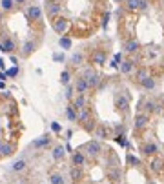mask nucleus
I'll use <instances>...</instances> for the list:
<instances>
[{
  "instance_id": "obj_45",
  "label": "nucleus",
  "mask_w": 164,
  "mask_h": 184,
  "mask_svg": "<svg viewBox=\"0 0 164 184\" xmlns=\"http://www.w3.org/2000/svg\"><path fill=\"white\" fill-rule=\"evenodd\" d=\"M4 88H6V82H4V80H0V89H4Z\"/></svg>"
},
{
  "instance_id": "obj_43",
  "label": "nucleus",
  "mask_w": 164,
  "mask_h": 184,
  "mask_svg": "<svg viewBox=\"0 0 164 184\" xmlns=\"http://www.w3.org/2000/svg\"><path fill=\"white\" fill-rule=\"evenodd\" d=\"M0 69H2V71L6 69V64H4V60H2V59H0Z\"/></svg>"
},
{
  "instance_id": "obj_3",
  "label": "nucleus",
  "mask_w": 164,
  "mask_h": 184,
  "mask_svg": "<svg viewBox=\"0 0 164 184\" xmlns=\"http://www.w3.org/2000/svg\"><path fill=\"white\" fill-rule=\"evenodd\" d=\"M53 29H55L59 35H64V33H66V29H68V20H66V18H62V17H57V18L53 20Z\"/></svg>"
},
{
  "instance_id": "obj_26",
  "label": "nucleus",
  "mask_w": 164,
  "mask_h": 184,
  "mask_svg": "<svg viewBox=\"0 0 164 184\" xmlns=\"http://www.w3.org/2000/svg\"><path fill=\"white\" fill-rule=\"evenodd\" d=\"M49 181H51V184H64V177H62L60 173H53L49 177Z\"/></svg>"
},
{
  "instance_id": "obj_5",
  "label": "nucleus",
  "mask_w": 164,
  "mask_h": 184,
  "mask_svg": "<svg viewBox=\"0 0 164 184\" xmlns=\"http://www.w3.org/2000/svg\"><path fill=\"white\" fill-rule=\"evenodd\" d=\"M115 106H117L121 111H128V108H129L128 97H126V95H122V93H119V95H117V99H115Z\"/></svg>"
},
{
  "instance_id": "obj_2",
  "label": "nucleus",
  "mask_w": 164,
  "mask_h": 184,
  "mask_svg": "<svg viewBox=\"0 0 164 184\" xmlns=\"http://www.w3.org/2000/svg\"><path fill=\"white\" fill-rule=\"evenodd\" d=\"M26 13H27L29 20H40V18H42V7H40V6H37V4L29 6Z\"/></svg>"
},
{
  "instance_id": "obj_30",
  "label": "nucleus",
  "mask_w": 164,
  "mask_h": 184,
  "mask_svg": "<svg viewBox=\"0 0 164 184\" xmlns=\"http://www.w3.org/2000/svg\"><path fill=\"white\" fill-rule=\"evenodd\" d=\"M82 59H84V57H82V53H75V55L71 57V62H73L75 66H79V64L82 62Z\"/></svg>"
},
{
  "instance_id": "obj_27",
  "label": "nucleus",
  "mask_w": 164,
  "mask_h": 184,
  "mask_svg": "<svg viewBox=\"0 0 164 184\" xmlns=\"http://www.w3.org/2000/svg\"><path fill=\"white\" fill-rule=\"evenodd\" d=\"M151 170H153L155 173H161V170H162V161H161V159H155V161L151 162Z\"/></svg>"
},
{
  "instance_id": "obj_15",
  "label": "nucleus",
  "mask_w": 164,
  "mask_h": 184,
  "mask_svg": "<svg viewBox=\"0 0 164 184\" xmlns=\"http://www.w3.org/2000/svg\"><path fill=\"white\" fill-rule=\"evenodd\" d=\"M73 108H75V109H84V108H86V95H79V97H75V100H73Z\"/></svg>"
},
{
  "instance_id": "obj_34",
  "label": "nucleus",
  "mask_w": 164,
  "mask_h": 184,
  "mask_svg": "<svg viewBox=\"0 0 164 184\" xmlns=\"http://www.w3.org/2000/svg\"><path fill=\"white\" fill-rule=\"evenodd\" d=\"M144 108H146V111H155V102H151V100H148V102H146V106H144Z\"/></svg>"
},
{
  "instance_id": "obj_35",
  "label": "nucleus",
  "mask_w": 164,
  "mask_h": 184,
  "mask_svg": "<svg viewBox=\"0 0 164 184\" xmlns=\"http://www.w3.org/2000/svg\"><path fill=\"white\" fill-rule=\"evenodd\" d=\"M51 129H53L55 133H59V131H62V126L59 122H51Z\"/></svg>"
},
{
  "instance_id": "obj_16",
  "label": "nucleus",
  "mask_w": 164,
  "mask_h": 184,
  "mask_svg": "<svg viewBox=\"0 0 164 184\" xmlns=\"http://www.w3.org/2000/svg\"><path fill=\"white\" fill-rule=\"evenodd\" d=\"M11 153H13V146H11V144L0 142V157H9Z\"/></svg>"
},
{
  "instance_id": "obj_11",
  "label": "nucleus",
  "mask_w": 164,
  "mask_h": 184,
  "mask_svg": "<svg viewBox=\"0 0 164 184\" xmlns=\"http://www.w3.org/2000/svg\"><path fill=\"white\" fill-rule=\"evenodd\" d=\"M88 153H89L91 157H97V155L100 153V144L95 142V141H91V142L88 144Z\"/></svg>"
},
{
  "instance_id": "obj_20",
  "label": "nucleus",
  "mask_w": 164,
  "mask_h": 184,
  "mask_svg": "<svg viewBox=\"0 0 164 184\" xmlns=\"http://www.w3.org/2000/svg\"><path fill=\"white\" fill-rule=\"evenodd\" d=\"M66 115H68V119H69L71 122H75V121H77V115H79V113H77V109H75L73 106H66Z\"/></svg>"
},
{
  "instance_id": "obj_6",
  "label": "nucleus",
  "mask_w": 164,
  "mask_h": 184,
  "mask_svg": "<svg viewBox=\"0 0 164 184\" xmlns=\"http://www.w3.org/2000/svg\"><path fill=\"white\" fill-rule=\"evenodd\" d=\"M51 142V139H49V135H44L40 139H37V141H33L31 142V148H35V149H40V148H47Z\"/></svg>"
},
{
  "instance_id": "obj_4",
  "label": "nucleus",
  "mask_w": 164,
  "mask_h": 184,
  "mask_svg": "<svg viewBox=\"0 0 164 184\" xmlns=\"http://www.w3.org/2000/svg\"><path fill=\"white\" fill-rule=\"evenodd\" d=\"M88 89H89V86H88L86 79H84V77H79V79L75 80V91H77L79 95H86Z\"/></svg>"
},
{
  "instance_id": "obj_38",
  "label": "nucleus",
  "mask_w": 164,
  "mask_h": 184,
  "mask_svg": "<svg viewBox=\"0 0 164 184\" xmlns=\"http://www.w3.org/2000/svg\"><path fill=\"white\" fill-rule=\"evenodd\" d=\"M117 142H119V144H122V146H126V144H128V142H126V139H124V135L117 137Z\"/></svg>"
},
{
  "instance_id": "obj_33",
  "label": "nucleus",
  "mask_w": 164,
  "mask_h": 184,
  "mask_svg": "<svg viewBox=\"0 0 164 184\" xmlns=\"http://www.w3.org/2000/svg\"><path fill=\"white\" fill-rule=\"evenodd\" d=\"M66 99H73V86H69V84L66 88Z\"/></svg>"
},
{
  "instance_id": "obj_24",
  "label": "nucleus",
  "mask_w": 164,
  "mask_h": 184,
  "mask_svg": "<svg viewBox=\"0 0 164 184\" xmlns=\"http://www.w3.org/2000/svg\"><path fill=\"white\" fill-rule=\"evenodd\" d=\"M69 175H71V179L73 181H79L82 177V171H80V166H75V168H71V171H69Z\"/></svg>"
},
{
  "instance_id": "obj_36",
  "label": "nucleus",
  "mask_w": 164,
  "mask_h": 184,
  "mask_svg": "<svg viewBox=\"0 0 164 184\" xmlns=\"http://www.w3.org/2000/svg\"><path fill=\"white\" fill-rule=\"evenodd\" d=\"M128 161H129L131 164H135V166H139V164H141V161H139L137 157H133V155H129V159H128Z\"/></svg>"
},
{
  "instance_id": "obj_37",
  "label": "nucleus",
  "mask_w": 164,
  "mask_h": 184,
  "mask_svg": "<svg viewBox=\"0 0 164 184\" xmlns=\"http://www.w3.org/2000/svg\"><path fill=\"white\" fill-rule=\"evenodd\" d=\"M137 79H139V80H144V79H146V71H144V69H141V71H139Z\"/></svg>"
},
{
  "instance_id": "obj_41",
  "label": "nucleus",
  "mask_w": 164,
  "mask_h": 184,
  "mask_svg": "<svg viewBox=\"0 0 164 184\" xmlns=\"http://www.w3.org/2000/svg\"><path fill=\"white\" fill-rule=\"evenodd\" d=\"M6 79H7V75H6V71H0V80L6 82Z\"/></svg>"
},
{
  "instance_id": "obj_19",
  "label": "nucleus",
  "mask_w": 164,
  "mask_h": 184,
  "mask_svg": "<svg viewBox=\"0 0 164 184\" xmlns=\"http://www.w3.org/2000/svg\"><path fill=\"white\" fill-rule=\"evenodd\" d=\"M139 47H141V46H139L137 40H128L126 42V51H128V53H135V51H139Z\"/></svg>"
},
{
  "instance_id": "obj_48",
  "label": "nucleus",
  "mask_w": 164,
  "mask_h": 184,
  "mask_svg": "<svg viewBox=\"0 0 164 184\" xmlns=\"http://www.w3.org/2000/svg\"><path fill=\"white\" fill-rule=\"evenodd\" d=\"M119 2H121V0H119Z\"/></svg>"
},
{
  "instance_id": "obj_46",
  "label": "nucleus",
  "mask_w": 164,
  "mask_h": 184,
  "mask_svg": "<svg viewBox=\"0 0 164 184\" xmlns=\"http://www.w3.org/2000/svg\"><path fill=\"white\" fill-rule=\"evenodd\" d=\"M148 184H155V181H150V182H148Z\"/></svg>"
},
{
  "instance_id": "obj_8",
  "label": "nucleus",
  "mask_w": 164,
  "mask_h": 184,
  "mask_svg": "<svg viewBox=\"0 0 164 184\" xmlns=\"http://www.w3.org/2000/svg\"><path fill=\"white\" fill-rule=\"evenodd\" d=\"M35 49H37V44H35L33 40H27L24 46H22V55H24V57H29Z\"/></svg>"
},
{
  "instance_id": "obj_28",
  "label": "nucleus",
  "mask_w": 164,
  "mask_h": 184,
  "mask_svg": "<svg viewBox=\"0 0 164 184\" xmlns=\"http://www.w3.org/2000/svg\"><path fill=\"white\" fill-rule=\"evenodd\" d=\"M141 82H142V86L146 88V89H153V88H155V80H153V79H150V77H146V79L141 80Z\"/></svg>"
},
{
  "instance_id": "obj_25",
  "label": "nucleus",
  "mask_w": 164,
  "mask_h": 184,
  "mask_svg": "<svg viewBox=\"0 0 164 184\" xmlns=\"http://www.w3.org/2000/svg\"><path fill=\"white\" fill-rule=\"evenodd\" d=\"M131 69H133V62L131 60H124L122 64H121V71H122V73H129Z\"/></svg>"
},
{
  "instance_id": "obj_40",
  "label": "nucleus",
  "mask_w": 164,
  "mask_h": 184,
  "mask_svg": "<svg viewBox=\"0 0 164 184\" xmlns=\"http://www.w3.org/2000/svg\"><path fill=\"white\" fill-rule=\"evenodd\" d=\"M97 135H99V137H106V131H104L102 128H99V131H97Z\"/></svg>"
},
{
  "instance_id": "obj_18",
  "label": "nucleus",
  "mask_w": 164,
  "mask_h": 184,
  "mask_svg": "<svg viewBox=\"0 0 164 184\" xmlns=\"http://www.w3.org/2000/svg\"><path fill=\"white\" fill-rule=\"evenodd\" d=\"M26 166H27V162H26L24 159H18V161H15V162H13L11 170H13V171H24V170H26Z\"/></svg>"
},
{
  "instance_id": "obj_29",
  "label": "nucleus",
  "mask_w": 164,
  "mask_h": 184,
  "mask_svg": "<svg viewBox=\"0 0 164 184\" xmlns=\"http://www.w3.org/2000/svg\"><path fill=\"white\" fill-rule=\"evenodd\" d=\"M128 9H129V11L139 9V0H128Z\"/></svg>"
},
{
  "instance_id": "obj_32",
  "label": "nucleus",
  "mask_w": 164,
  "mask_h": 184,
  "mask_svg": "<svg viewBox=\"0 0 164 184\" xmlns=\"http://www.w3.org/2000/svg\"><path fill=\"white\" fill-rule=\"evenodd\" d=\"M6 75H7V77H17V75H18V67L15 66V67L7 69V71H6Z\"/></svg>"
},
{
  "instance_id": "obj_31",
  "label": "nucleus",
  "mask_w": 164,
  "mask_h": 184,
  "mask_svg": "<svg viewBox=\"0 0 164 184\" xmlns=\"http://www.w3.org/2000/svg\"><path fill=\"white\" fill-rule=\"evenodd\" d=\"M121 62H122V55H121V53L113 55V62H111V66H115V67H117V66H119Z\"/></svg>"
},
{
  "instance_id": "obj_10",
  "label": "nucleus",
  "mask_w": 164,
  "mask_h": 184,
  "mask_svg": "<svg viewBox=\"0 0 164 184\" xmlns=\"http://www.w3.org/2000/svg\"><path fill=\"white\" fill-rule=\"evenodd\" d=\"M148 122H150L148 115L141 113V115H137V119H135V128H137V129H142V128H146V124Z\"/></svg>"
},
{
  "instance_id": "obj_13",
  "label": "nucleus",
  "mask_w": 164,
  "mask_h": 184,
  "mask_svg": "<svg viewBox=\"0 0 164 184\" xmlns=\"http://www.w3.org/2000/svg\"><path fill=\"white\" fill-rule=\"evenodd\" d=\"M142 151H144V155H155L157 151H159V146L155 142H150V144H146L142 148Z\"/></svg>"
},
{
  "instance_id": "obj_7",
  "label": "nucleus",
  "mask_w": 164,
  "mask_h": 184,
  "mask_svg": "<svg viewBox=\"0 0 164 184\" xmlns=\"http://www.w3.org/2000/svg\"><path fill=\"white\" fill-rule=\"evenodd\" d=\"M15 47H17V44L11 40V39H4L2 44H0V49H2L4 53H13V51H15Z\"/></svg>"
},
{
  "instance_id": "obj_9",
  "label": "nucleus",
  "mask_w": 164,
  "mask_h": 184,
  "mask_svg": "<svg viewBox=\"0 0 164 184\" xmlns=\"http://www.w3.org/2000/svg\"><path fill=\"white\" fill-rule=\"evenodd\" d=\"M71 161H73V166H84V162H86V155L80 153V151H75V153L71 155Z\"/></svg>"
},
{
  "instance_id": "obj_42",
  "label": "nucleus",
  "mask_w": 164,
  "mask_h": 184,
  "mask_svg": "<svg viewBox=\"0 0 164 184\" xmlns=\"http://www.w3.org/2000/svg\"><path fill=\"white\" fill-rule=\"evenodd\" d=\"M53 59H55V60H57V62H59V60H64V57H62V55H55V57H53Z\"/></svg>"
},
{
  "instance_id": "obj_44",
  "label": "nucleus",
  "mask_w": 164,
  "mask_h": 184,
  "mask_svg": "<svg viewBox=\"0 0 164 184\" xmlns=\"http://www.w3.org/2000/svg\"><path fill=\"white\" fill-rule=\"evenodd\" d=\"M13 2H15V4H20V6H22V4H26L27 0H13Z\"/></svg>"
},
{
  "instance_id": "obj_22",
  "label": "nucleus",
  "mask_w": 164,
  "mask_h": 184,
  "mask_svg": "<svg viewBox=\"0 0 164 184\" xmlns=\"http://www.w3.org/2000/svg\"><path fill=\"white\" fill-rule=\"evenodd\" d=\"M15 7V2L13 0H0V9L2 11H11Z\"/></svg>"
},
{
  "instance_id": "obj_1",
  "label": "nucleus",
  "mask_w": 164,
  "mask_h": 184,
  "mask_svg": "<svg viewBox=\"0 0 164 184\" xmlns=\"http://www.w3.org/2000/svg\"><path fill=\"white\" fill-rule=\"evenodd\" d=\"M84 79H86V82H88L89 88H95V86L100 84V77H99L93 69H86V71H84Z\"/></svg>"
},
{
  "instance_id": "obj_21",
  "label": "nucleus",
  "mask_w": 164,
  "mask_h": 184,
  "mask_svg": "<svg viewBox=\"0 0 164 184\" xmlns=\"http://www.w3.org/2000/svg\"><path fill=\"white\" fill-rule=\"evenodd\" d=\"M59 46H60L62 49L66 51V49H71V46H73V42L69 37H60V40H59Z\"/></svg>"
},
{
  "instance_id": "obj_17",
  "label": "nucleus",
  "mask_w": 164,
  "mask_h": 184,
  "mask_svg": "<svg viewBox=\"0 0 164 184\" xmlns=\"http://www.w3.org/2000/svg\"><path fill=\"white\" fill-rule=\"evenodd\" d=\"M64 155H66L64 146H55V148H53V159H55V161H62Z\"/></svg>"
},
{
  "instance_id": "obj_23",
  "label": "nucleus",
  "mask_w": 164,
  "mask_h": 184,
  "mask_svg": "<svg viewBox=\"0 0 164 184\" xmlns=\"http://www.w3.org/2000/svg\"><path fill=\"white\" fill-rule=\"evenodd\" d=\"M69 80H71V73H69L68 69H64V71L60 73V84H62V86H68Z\"/></svg>"
},
{
  "instance_id": "obj_12",
  "label": "nucleus",
  "mask_w": 164,
  "mask_h": 184,
  "mask_svg": "<svg viewBox=\"0 0 164 184\" xmlns=\"http://www.w3.org/2000/svg\"><path fill=\"white\" fill-rule=\"evenodd\" d=\"M46 11H47V15H49V17H55V15H59V13H60V6H59L57 2H51V4H47Z\"/></svg>"
},
{
  "instance_id": "obj_39",
  "label": "nucleus",
  "mask_w": 164,
  "mask_h": 184,
  "mask_svg": "<svg viewBox=\"0 0 164 184\" xmlns=\"http://www.w3.org/2000/svg\"><path fill=\"white\" fill-rule=\"evenodd\" d=\"M146 6H148L146 0H139V9H146Z\"/></svg>"
},
{
  "instance_id": "obj_14",
  "label": "nucleus",
  "mask_w": 164,
  "mask_h": 184,
  "mask_svg": "<svg viewBox=\"0 0 164 184\" xmlns=\"http://www.w3.org/2000/svg\"><path fill=\"white\" fill-rule=\"evenodd\" d=\"M91 60H93V64L100 66V64H104V60H106V53H104V51H95L93 57H91Z\"/></svg>"
},
{
  "instance_id": "obj_47",
  "label": "nucleus",
  "mask_w": 164,
  "mask_h": 184,
  "mask_svg": "<svg viewBox=\"0 0 164 184\" xmlns=\"http://www.w3.org/2000/svg\"><path fill=\"white\" fill-rule=\"evenodd\" d=\"M53 2H55V0H53Z\"/></svg>"
}]
</instances>
